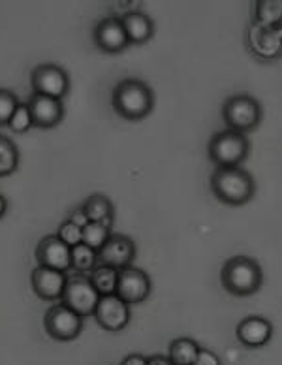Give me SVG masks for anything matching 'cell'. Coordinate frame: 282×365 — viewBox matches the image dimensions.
<instances>
[{
    "label": "cell",
    "mask_w": 282,
    "mask_h": 365,
    "mask_svg": "<svg viewBox=\"0 0 282 365\" xmlns=\"http://www.w3.org/2000/svg\"><path fill=\"white\" fill-rule=\"evenodd\" d=\"M211 192L220 204L239 207L249 204L256 194V182L251 172L241 166L214 168L211 173Z\"/></svg>",
    "instance_id": "obj_1"
},
{
    "label": "cell",
    "mask_w": 282,
    "mask_h": 365,
    "mask_svg": "<svg viewBox=\"0 0 282 365\" xmlns=\"http://www.w3.org/2000/svg\"><path fill=\"white\" fill-rule=\"evenodd\" d=\"M111 106L122 119L141 120L149 117L155 108V93L141 79H120L111 93Z\"/></svg>",
    "instance_id": "obj_2"
},
{
    "label": "cell",
    "mask_w": 282,
    "mask_h": 365,
    "mask_svg": "<svg viewBox=\"0 0 282 365\" xmlns=\"http://www.w3.org/2000/svg\"><path fill=\"white\" fill-rule=\"evenodd\" d=\"M220 282L228 294L235 297L254 296L263 284V272L258 260L237 255L224 262L220 269Z\"/></svg>",
    "instance_id": "obj_3"
},
{
    "label": "cell",
    "mask_w": 282,
    "mask_h": 365,
    "mask_svg": "<svg viewBox=\"0 0 282 365\" xmlns=\"http://www.w3.org/2000/svg\"><path fill=\"white\" fill-rule=\"evenodd\" d=\"M222 119L226 126L239 134L256 130L263 119V108L252 94L237 93L226 98L222 104Z\"/></svg>",
    "instance_id": "obj_4"
},
{
    "label": "cell",
    "mask_w": 282,
    "mask_h": 365,
    "mask_svg": "<svg viewBox=\"0 0 282 365\" xmlns=\"http://www.w3.org/2000/svg\"><path fill=\"white\" fill-rule=\"evenodd\" d=\"M207 151L214 168H235L241 166L249 157L251 141L245 134L226 128L211 138Z\"/></svg>",
    "instance_id": "obj_5"
},
{
    "label": "cell",
    "mask_w": 282,
    "mask_h": 365,
    "mask_svg": "<svg viewBox=\"0 0 282 365\" xmlns=\"http://www.w3.org/2000/svg\"><path fill=\"white\" fill-rule=\"evenodd\" d=\"M246 53L261 64H273L282 58V29H269L249 23L245 29Z\"/></svg>",
    "instance_id": "obj_6"
},
{
    "label": "cell",
    "mask_w": 282,
    "mask_h": 365,
    "mask_svg": "<svg viewBox=\"0 0 282 365\" xmlns=\"http://www.w3.org/2000/svg\"><path fill=\"white\" fill-rule=\"evenodd\" d=\"M98 299L100 294L93 287L89 275H81V273L68 275L63 297H61L63 305L72 309L73 313H78L81 319H87V317H93L94 314Z\"/></svg>",
    "instance_id": "obj_7"
},
{
    "label": "cell",
    "mask_w": 282,
    "mask_h": 365,
    "mask_svg": "<svg viewBox=\"0 0 282 365\" xmlns=\"http://www.w3.org/2000/svg\"><path fill=\"white\" fill-rule=\"evenodd\" d=\"M43 328L47 335L55 341L61 343H68V341L78 339L81 331H83V319L78 313H73L63 303L51 305L49 311L43 317Z\"/></svg>",
    "instance_id": "obj_8"
},
{
    "label": "cell",
    "mask_w": 282,
    "mask_h": 365,
    "mask_svg": "<svg viewBox=\"0 0 282 365\" xmlns=\"http://www.w3.org/2000/svg\"><path fill=\"white\" fill-rule=\"evenodd\" d=\"M31 87L34 94L63 100L70 91V76L57 64H38L31 73Z\"/></svg>",
    "instance_id": "obj_9"
},
{
    "label": "cell",
    "mask_w": 282,
    "mask_h": 365,
    "mask_svg": "<svg viewBox=\"0 0 282 365\" xmlns=\"http://www.w3.org/2000/svg\"><path fill=\"white\" fill-rule=\"evenodd\" d=\"M151 288V279L143 269L136 266H128L119 272L115 296H119L128 305H140L149 297Z\"/></svg>",
    "instance_id": "obj_10"
},
{
    "label": "cell",
    "mask_w": 282,
    "mask_h": 365,
    "mask_svg": "<svg viewBox=\"0 0 282 365\" xmlns=\"http://www.w3.org/2000/svg\"><path fill=\"white\" fill-rule=\"evenodd\" d=\"M137 249L132 237L125 234H111L104 245L98 249V264L110 266L117 272L132 266L136 260Z\"/></svg>",
    "instance_id": "obj_11"
},
{
    "label": "cell",
    "mask_w": 282,
    "mask_h": 365,
    "mask_svg": "<svg viewBox=\"0 0 282 365\" xmlns=\"http://www.w3.org/2000/svg\"><path fill=\"white\" fill-rule=\"evenodd\" d=\"M94 320L98 326L105 331H120L125 329L130 322V305L125 303L119 296L111 294V296H100L98 305L94 309Z\"/></svg>",
    "instance_id": "obj_12"
},
{
    "label": "cell",
    "mask_w": 282,
    "mask_h": 365,
    "mask_svg": "<svg viewBox=\"0 0 282 365\" xmlns=\"http://www.w3.org/2000/svg\"><path fill=\"white\" fill-rule=\"evenodd\" d=\"M93 38L100 51L111 53V55L122 53L126 47L130 46L119 17H104V19H100L96 26H94Z\"/></svg>",
    "instance_id": "obj_13"
},
{
    "label": "cell",
    "mask_w": 282,
    "mask_h": 365,
    "mask_svg": "<svg viewBox=\"0 0 282 365\" xmlns=\"http://www.w3.org/2000/svg\"><path fill=\"white\" fill-rule=\"evenodd\" d=\"M70 255H72V249L64 245L55 234L42 237L36 245V252H34L38 266L64 273L70 272Z\"/></svg>",
    "instance_id": "obj_14"
},
{
    "label": "cell",
    "mask_w": 282,
    "mask_h": 365,
    "mask_svg": "<svg viewBox=\"0 0 282 365\" xmlns=\"http://www.w3.org/2000/svg\"><path fill=\"white\" fill-rule=\"evenodd\" d=\"M26 106L31 111L32 125L38 128H53V126L61 125V120L64 119L63 100L32 93Z\"/></svg>",
    "instance_id": "obj_15"
},
{
    "label": "cell",
    "mask_w": 282,
    "mask_h": 365,
    "mask_svg": "<svg viewBox=\"0 0 282 365\" xmlns=\"http://www.w3.org/2000/svg\"><path fill=\"white\" fill-rule=\"evenodd\" d=\"M235 337L246 349H261L273 337V324L260 314L245 317L235 328Z\"/></svg>",
    "instance_id": "obj_16"
},
{
    "label": "cell",
    "mask_w": 282,
    "mask_h": 365,
    "mask_svg": "<svg viewBox=\"0 0 282 365\" xmlns=\"http://www.w3.org/2000/svg\"><path fill=\"white\" fill-rule=\"evenodd\" d=\"M68 275L57 269L36 266L31 273V282L34 292L43 302H58L63 297L64 287H66Z\"/></svg>",
    "instance_id": "obj_17"
},
{
    "label": "cell",
    "mask_w": 282,
    "mask_h": 365,
    "mask_svg": "<svg viewBox=\"0 0 282 365\" xmlns=\"http://www.w3.org/2000/svg\"><path fill=\"white\" fill-rule=\"evenodd\" d=\"M125 29L130 46H143L155 36V23L147 14L137 10H130L119 17Z\"/></svg>",
    "instance_id": "obj_18"
},
{
    "label": "cell",
    "mask_w": 282,
    "mask_h": 365,
    "mask_svg": "<svg viewBox=\"0 0 282 365\" xmlns=\"http://www.w3.org/2000/svg\"><path fill=\"white\" fill-rule=\"evenodd\" d=\"M81 209L87 215V219L90 222H100V225L113 226V220H115V207L111 204V200L104 194H93L89 198L85 200Z\"/></svg>",
    "instance_id": "obj_19"
},
{
    "label": "cell",
    "mask_w": 282,
    "mask_h": 365,
    "mask_svg": "<svg viewBox=\"0 0 282 365\" xmlns=\"http://www.w3.org/2000/svg\"><path fill=\"white\" fill-rule=\"evenodd\" d=\"M251 23L269 29H282V0H258L252 2Z\"/></svg>",
    "instance_id": "obj_20"
},
{
    "label": "cell",
    "mask_w": 282,
    "mask_h": 365,
    "mask_svg": "<svg viewBox=\"0 0 282 365\" xmlns=\"http://www.w3.org/2000/svg\"><path fill=\"white\" fill-rule=\"evenodd\" d=\"M199 349L202 346L190 337H179V339L172 341V344H169L167 358L173 365H192L198 358Z\"/></svg>",
    "instance_id": "obj_21"
},
{
    "label": "cell",
    "mask_w": 282,
    "mask_h": 365,
    "mask_svg": "<svg viewBox=\"0 0 282 365\" xmlns=\"http://www.w3.org/2000/svg\"><path fill=\"white\" fill-rule=\"evenodd\" d=\"M98 266V252L90 249V247L79 243L72 247V255H70V269L81 275H89L94 267Z\"/></svg>",
    "instance_id": "obj_22"
},
{
    "label": "cell",
    "mask_w": 282,
    "mask_h": 365,
    "mask_svg": "<svg viewBox=\"0 0 282 365\" xmlns=\"http://www.w3.org/2000/svg\"><path fill=\"white\" fill-rule=\"evenodd\" d=\"M117 277H119L117 269H113L110 266H102V264H98L89 273L90 282H93V287L96 288V292L100 296H111V294H115Z\"/></svg>",
    "instance_id": "obj_23"
},
{
    "label": "cell",
    "mask_w": 282,
    "mask_h": 365,
    "mask_svg": "<svg viewBox=\"0 0 282 365\" xmlns=\"http://www.w3.org/2000/svg\"><path fill=\"white\" fill-rule=\"evenodd\" d=\"M19 168V149L10 138L0 134V179L16 173Z\"/></svg>",
    "instance_id": "obj_24"
},
{
    "label": "cell",
    "mask_w": 282,
    "mask_h": 365,
    "mask_svg": "<svg viewBox=\"0 0 282 365\" xmlns=\"http://www.w3.org/2000/svg\"><path fill=\"white\" fill-rule=\"evenodd\" d=\"M111 234H113V232H111L110 226L100 225V222H89V225L83 228V240H81V243L98 252L100 247L104 245Z\"/></svg>",
    "instance_id": "obj_25"
},
{
    "label": "cell",
    "mask_w": 282,
    "mask_h": 365,
    "mask_svg": "<svg viewBox=\"0 0 282 365\" xmlns=\"http://www.w3.org/2000/svg\"><path fill=\"white\" fill-rule=\"evenodd\" d=\"M8 126H10L11 132H16V134H25L32 128V117L31 111H28V106L26 104H19L14 111V115L8 120Z\"/></svg>",
    "instance_id": "obj_26"
},
{
    "label": "cell",
    "mask_w": 282,
    "mask_h": 365,
    "mask_svg": "<svg viewBox=\"0 0 282 365\" xmlns=\"http://www.w3.org/2000/svg\"><path fill=\"white\" fill-rule=\"evenodd\" d=\"M55 235H57L58 240L63 241L64 245H68L70 249H72V247L79 245V243H81V240H83V230L66 219L63 225L58 226L57 234H55Z\"/></svg>",
    "instance_id": "obj_27"
},
{
    "label": "cell",
    "mask_w": 282,
    "mask_h": 365,
    "mask_svg": "<svg viewBox=\"0 0 282 365\" xmlns=\"http://www.w3.org/2000/svg\"><path fill=\"white\" fill-rule=\"evenodd\" d=\"M17 106H19V100L16 94L8 89H0V126H8V120Z\"/></svg>",
    "instance_id": "obj_28"
},
{
    "label": "cell",
    "mask_w": 282,
    "mask_h": 365,
    "mask_svg": "<svg viewBox=\"0 0 282 365\" xmlns=\"http://www.w3.org/2000/svg\"><path fill=\"white\" fill-rule=\"evenodd\" d=\"M192 365H222V361H220V358L214 354L213 350L199 349L198 358H196Z\"/></svg>",
    "instance_id": "obj_29"
},
{
    "label": "cell",
    "mask_w": 282,
    "mask_h": 365,
    "mask_svg": "<svg viewBox=\"0 0 282 365\" xmlns=\"http://www.w3.org/2000/svg\"><path fill=\"white\" fill-rule=\"evenodd\" d=\"M68 220H70V222H73V225H75V226H79V228H81V230H83L85 226H87L90 222V220L87 219V215H85L83 209H81V205L73 209L72 213H70Z\"/></svg>",
    "instance_id": "obj_30"
},
{
    "label": "cell",
    "mask_w": 282,
    "mask_h": 365,
    "mask_svg": "<svg viewBox=\"0 0 282 365\" xmlns=\"http://www.w3.org/2000/svg\"><path fill=\"white\" fill-rule=\"evenodd\" d=\"M120 365H147V358L143 354H128Z\"/></svg>",
    "instance_id": "obj_31"
},
{
    "label": "cell",
    "mask_w": 282,
    "mask_h": 365,
    "mask_svg": "<svg viewBox=\"0 0 282 365\" xmlns=\"http://www.w3.org/2000/svg\"><path fill=\"white\" fill-rule=\"evenodd\" d=\"M147 365H173L169 358L164 354H155L151 358H147Z\"/></svg>",
    "instance_id": "obj_32"
},
{
    "label": "cell",
    "mask_w": 282,
    "mask_h": 365,
    "mask_svg": "<svg viewBox=\"0 0 282 365\" xmlns=\"http://www.w3.org/2000/svg\"><path fill=\"white\" fill-rule=\"evenodd\" d=\"M6 211H8V200H6L4 196H2V194H0V219H2V217H4Z\"/></svg>",
    "instance_id": "obj_33"
}]
</instances>
